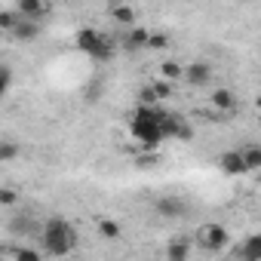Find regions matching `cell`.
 I'll list each match as a JSON object with an SVG mask.
<instances>
[{
    "label": "cell",
    "instance_id": "cell-1",
    "mask_svg": "<svg viewBox=\"0 0 261 261\" xmlns=\"http://www.w3.org/2000/svg\"><path fill=\"white\" fill-rule=\"evenodd\" d=\"M163 114H166L163 105H157V108L136 105L133 108V114H129V133H133V139L142 148L154 151V148H160L166 142V136H163Z\"/></svg>",
    "mask_w": 261,
    "mask_h": 261
},
{
    "label": "cell",
    "instance_id": "cell-7",
    "mask_svg": "<svg viewBox=\"0 0 261 261\" xmlns=\"http://www.w3.org/2000/svg\"><path fill=\"white\" fill-rule=\"evenodd\" d=\"M40 19H19V25L13 28V37L19 40V43H34L37 37H40Z\"/></svg>",
    "mask_w": 261,
    "mask_h": 261
},
{
    "label": "cell",
    "instance_id": "cell-9",
    "mask_svg": "<svg viewBox=\"0 0 261 261\" xmlns=\"http://www.w3.org/2000/svg\"><path fill=\"white\" fill-rule=\"evenodd\" d=\"M154 212H157L160 218H178V215H185V203H181L178 197H160V200L154 203Z\"/></svg>",
    "mask_w": 261,
    "mask_h": 261
},
{
    "label": "cell",
    "instance_id": "cell-21",
    "mask_svg": "<svg viewBox=\"0 0 261 261\" xmlns=\"http://www.w3.org/2000/svg\"><path fill=\"white\" fill-rule=\"evenodd\" d=\"M19 19H22V16H19V13H16V10H7V13H4V16H0V28H4V31H7V34H13V28H16V25H19Z\"/></svg>",
    "mask_w": 261,
    "mask_h": 261
},
{
    "label": "cell",
    "instance_id": "cell-16",
    "mask_svg": "<svg viewBox=\"0 0 261 261\" xmlns=\"http://www.w3.org/2000/svg\"><path fill=\"white\" fill-rule=\"evenodd\" d=\"M166 255H169L172 261H185V258L191 255V243H185V240H172V243L166 246Z\"/></svg>",
    "mask_w": 261,
    "mask_h": 261
},
{
    "label": "cell",
    "instance_id": "cell-10",
    "mask_svg": "<svg viewBox=\"0 0 261 261\" xmlns=\"http://www.w3.org/2000/svg\"><path fill=\"white\" fill-rule=\"evenodd\" d=\"M148 37H151V31H148V28H133V31L123 37V49H129V53L148 49Z\"/></svg>",
    "mask_w": 261,
    "mask_h": 261
},
{
    "label": "cell",
    "instance_id": "cell-24",
    "mask_svg": "<svg viewBox=\"0 0 261 261\" xmlns=\"http://www.w3.org/2000/svg\"><path fill=\"white\" fill-rule=\"evenodd\" d=\"M154 89H157V95H160V101H166V98L172 95V80H166V77H160V80H154Z\"/></svg>",
    "mask_w": 261,
    "mask_h": 261
},
{
    "label": "cell",
    "instance_id": "cell-23",
    "mask_svg": "<svg viewBox=\"0 0 261 261\" xmlns=\"http://www.w3.org/2000/svg\"><path fill=\"white\" fill-rule=\"evenodd\" d=\"M10 89H13V68H10V65H4V68H0V92L7 95Z\"/></svg>",
    "mask_w": 261,
    "mask_h": 261
},
{
    "label": "cell",
    "instance_id": "cell-13",
    "mask_svg": "<svg viewBox=\"0 0 261 261\" xmlns=\"http://www.w3.org/2000/svg\"><path fill=\"white\" fill-rule=\"evenodd\" d=\"M111 19L117 25H126V28H133L136 25V10L129 7V4H120V7H111Z\"/></svg>",
    "mask_w": 261,
    "mask_h": 261
},
{
    "label": "cell",
    "instance_id": "cell-8",
    "mask_svg": "<svg viewBox=\"0 0 261 261\" xmlns=\"http://www.w3.org/2000/svg\"><path fill=\"white\" fill-rule=\"evenodd\" d=\"M209 105H212L218 114H233V108H237V95H233V89L221 86V89H212Z\"/></svg>",
    "mask_w": 261,
    "mask_h": 261
},
{
    "label": "cell",
    "instance_id": "cell-3",
    "mask_svg": "<svg viewBox=\"0 0 261 261\" xmlns=\"http://www.w3.org/2000/svg\"><path fill=\"white\" fill-rule=\"evenodd\" d=\"M74 46H77L80 53H86V56H89L92 62H98V65H105V62L114 59V40H111L108 34L95 31V28H80V31L74 34Z\"/></svg>",
    "mask_w": 261,
    "mask_h": 261
},
{
    "label": "cell",
    "instance_id": "cell-6",
    "mask_svg": "<svg viewBox=\"0 0 261 261\" xmlns=\"http://www.w3.org/2000/svg\"><path fill=\"white\" fill-rule=\"evenodd\" d=\"M185 80L191 86H197V89L209 86L212 83V65L209 62H191V65H185Z\"/></svg>",
    "mask_w": 261,
    "mask_h": 261
},
{
    "label": "cell",
    "instance_id": "cell-25",
    "mask_svg": "<svg viewBox=\"0 0 261 261\" xmlns=\"http://www.w3.org/2000/svg\"><path fill=\"white\" fill-rule=\"evenodd\" d=\"M16 203V191H10V188H4V191H0V206H4V209H10Z\"/></svg>",
    "mask_w": 261,
    "mask_h": 261
},
{
    "label": "cell",
    "instance_id": "cell-17",
    "mask_svg": "<svg viewBox=\"0 0 261 261\" xmlns=\"http://www.w3.org/2000/svg\"><path fill=\"white\" fill-rule=\"evenodd\" d=\"M139 105H148V108L163 105V101H160V95H157V89H154V83H145V86L139 89Z\"/></svg>",
    "mask_w": 261,
    "mask_h": 261
},
{
    "label": "cell",
    "instance_id": "cell-22",
    "mask_svg": "<svg viewBox=\"0 0 261 261\" xmlns=\"http://www.w3.org/2000/svg\"><path fill=\"white\" fill-rule=\"evenodd\" d=\"M169 46V34H163V31H151V37H148V49H166Z\"/></svg>",
    "mask_w": 261,
    "mask_h": 261
},
{
    "label": "cell",
    "instance_id": "cell-14",
    "mask_svg": "<svg viewBox=\"0 0 261 261\" xmlns=\"http://www.w3.org/2000/svg\"><path fill=\"white\" fill-rule=\"evenodd\" d=\"M160 77H166V80L178 83V80H185V65H181V62H175V59H166V62L160 65Z\"/></svg>",
    "mask_w": 261,
    "mask_h": 261
},
{
    "label": "cell",
    "instance_id": "cell-19",
    "mask_svg": "<svg viewBox=\"0 0 261 261\" xmlns=\"http://www.w3.org/2000/svg\"><path fill=\"white\" fill-rule=\"evenodd\" d=\"M19 157V148L7 139V142H0V163H13Z\"/></svg>",
    "mask_w": 261,
    "mask_h": 261
},
{
    "label": "cell",
    "instance_id": "cell-11",
    "mask_svg": "<svg viewBox=\"0 0 261 261\" xmlns=\"http://www.w3.org/2000/svg\"><path fill=\"white\" fill-rule=\"evenodd\" d=\"M22 19H40L46 13V4L43 0H16V7H13Z\"/></svg>",
    "mask_w": 261,
    "mask_h": 261
},
{
    "label": "cell",
    "instance_id": "cell-2",
    "mask_svg": "<svg viewBox=\"0 0 261 261\" xmlns=\"http://www.w3.org/2000/svg\"><path fill=\"white\" fill-rule=\"evenodd\" d=\"M40 243H43V252H46V255L65 258V255H71V252L77 249V227H74L71 221H65V218L56 215V218H49V221L43 224Z\"/></svg>",
    "mask_w": 261,
    "mask_h": 261
},
{
    "label": "cell",
    "instance_id": "cell-12",
    "mask_svg": "<svg viewBox=\"0 0 261 261\" xmlns=\"http://www.w3.org/2000/svg\"><path fill=\"white\" fill-rule=\"evenodd\" d=\"M95 230H98V237H105V240H111V243L123 237V227H120L114 218H98V221H95Z\"/></svg>",
    "mask_w": 261,
    "mask_h": 261
},
{
    "label": "cell",
    "instance_id": "cell-15",
    "mask_svg": "<svg viewBox=\"0 0 261 261\" xmlns=\"http://www.w3.org/2000/svg\"><path fill=\"white\" fill-rule=\"evenodd\" d=\"M243 160H246L249 172H258L261 169V145H246L243 148Z\"/></svg>",
    "mask_w": 261,
    "mask_h": 261
},
{
    "label": "cell",
    "instance_id": "cell-20",
    "mask_svg": "<svg viewBox=\"0 0 261 261\" xmlns=\"http://www.w3.org/2000/svg\"><path fill=\"white\" fill-rule=\"evenodd\" d=\"M43 255H46L43 249H16V252H13L16 261H40Z\"/></svg>",
    "mask_w": 261,
    "mask_h": 261
},
{
    "label": "cell",
    "instance_id": "cell-27",
    "mask_svg": "<svg viewBox=\"0 0 261 261\" xmlns=\"http://www.w3.org/2000/svg\"><path fill=\"white\" fill-rule=\"evenodd\" d=\"M120 4H126V0H111V7H120Z\"/></svg>",
    "mask_w": 261,
    "mask_h": 261
},
{
    "label": "cell",
    "instance_id": "cell-18",
    "mask_svg": "<svg viewBox=\"0 0 261 261\" xmlns=\"http://www.w3.org/2000/svg\"><path fill=\"white\" fill-rule=\"evenodd\" d=\"M240 255H246V258H261V233H255V237H249V240L243 243V249H240Z\"/></svg>",
    "mask_w": 261,
    "mask_h": 261
},
{
    "label": "cell",
    "instance_id": "cell-4",
    "mask_svg": "<svg viewBox=\"0 0 261 261\" xmlns=\"http://www.w3.org/2000/svg\"><path fill=\"white\" fill-rule=\"evenodd\" d=\"M197 246H203L206 252H221L227 246V227L218 224V221L200 224L197 227Z\"/></svg>",
    "mask_w": 261,
    "mask_h": 261
},
{
    "label": "cell",
    "instance_id": "cell-5",
    "mask_svg": "<svg viewBox=\"0 0 261 261\" xmlns=\"http://www.w3.org/2000/svg\"><path fill=\"white\" fill-rule=\"evenodd\" d=\"M215 163H218V169H221L224 175H246V172H249V166H246V160H243V151H221Z\"/></svg>",
    "mask_w": 261,
    "mask_h": 261
},
{
    "label": "cell",
    "instance_id": "cell-26",
    "mask_svg": "<svg viewBox=\"0 0 261 261\" xmlns=\"http://www.w3.org/2000/svg\"><path fill=\"white\" fill-rule=\"evenodd\" d=\"M255 111L261 114V95H255Z\"/></svg>",
    "mask_w": 261,
    "mask_h": 261
}]
</instances>
